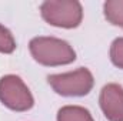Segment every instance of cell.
I'll return each mask as SVG.
<instances>
[{"instance_id":"2","label":"cell","mask_w":123,"mask_h":121,"mask_svg":"<svg viewBox=\"0 0 123 121\" xmlns=\"http://www.w3.org/2000/svg\"><path fill=\"white\" fill-rule=\"evenodd\" d=\"M43 17L52 24L74 27L82 17L80 4L76 1H47L42 6Z\"/></svg>"},{"instance_id":"6","label":"cell","mask_w":123,"mask_h":121,"mask_svg":"<svg viewBox=\"0 0 123 121\" xmlns=\"http://www.w3.org/2000/svg\"><path fill=\"white\" fill-rule=\"evenodd\" d=\"M59 121H93L89 113L80 107H66L59 113Z\"/></svg>"},{"instance_id":"3","label":"cell","mask_w":123,"mask_h":121,"mask_svg":"<svg viewBox=\"0 0 123 121\" xmlns=\"http://www.w3.org/2000/svg\"><path fill=\"white\" fill-rule=\"evenodd\" d=\"M49 83L55 87V90L64 95H82L89 93L92 87V76L86 68H80L70 74L52 76L49 77Z\"/></svg>"},{"instance_id":"9","label":"cell","mask_w":123,"mask_h":121,"mask_svg":"<svg viewBox=\"0 0 123 121\" xmlns=\"http://www.w3.org/2000/svg\"><path fill=\"white\" fill-rule=\"evenodd\" d=\"M112 60L116 66L123 67V38H119L113 43L112 47Z\"/></svg>"},{"instance_id":"1","label":"cell","mask_w":123,"mask_h":121,"mask_svg":"<svg viewBox=\"0 0 123 121\" xmlns=\"http://www.w3.org/2000/svg\"><path fill=\"white\" fill-rule=\"evenodd\" d=\"M30 49L34 59L43 64H66L74 60V53L67 43L56 38H34Z\"/></svg>"},{"instance_id":"5","label":"cell","mask_w":123,"mask_h":121,"mask_svg":"<svg viewBox=\"0 0 123 121\" xmlns=\"http://www.w3.org/2000/svg\"><path fill=\"white\" fill-rule=\"evenodd\" d=\"M102 108L106 117L112 121H123V90L122 87L110 84L105 87L100 97Z\"/></svg>"},{"instance_id":"7","label":"cell","mask_w":123,"mask_h":121,"mask_svg":"<svg viewBox=\"0 0 123 121\" xmlns=\"http://www.w3.org/2000/svg\"><path fill=\"white\" fill-rule=\"evenodd\" d=\"M106 17L113 23L123 26V1H109L105 4Z\"/></svg>"},{"instance_id":"4","label":"cell","mask_w":123,"mask_h":121,"mask_svg":"<svg viewBox=\"0 0 123 121\" xmlns=\"http://www.w3.org/2000/svg\"><path fill=\"white\" fill-rule=\"evenodd\" d=\"M0 98L1 101L14 110H26L33 104L29 90L23 86L20 78L9 76L0 81Z\"/></svg>"},{"instance_id":"8","label":"cell","mask_w":123,"mask_h":121,"mask_svg":"<svg viewBox=\"0 0 123 121\" xmlns=\"http://www.w3.org/2000/svg\"><path fill=\"white\" fill-rule=\"evenodd\" d=\"M14 49V40L10 34V31L0 26V51L10 53Z\"/></svg>"}]
</instances>
